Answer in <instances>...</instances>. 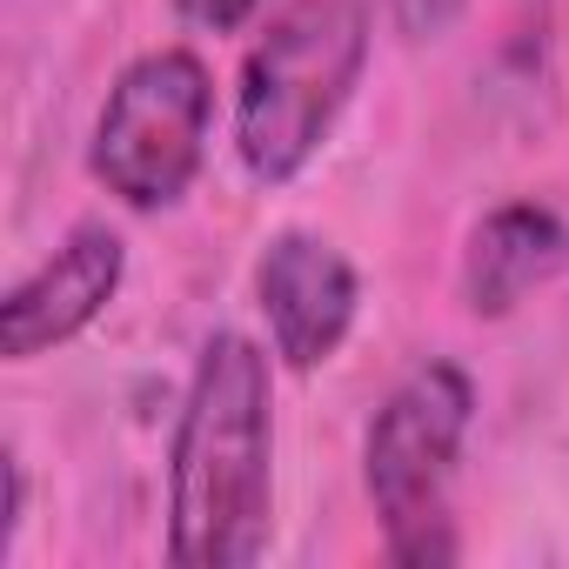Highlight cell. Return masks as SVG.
<instances>
[{
    "mask_svg": "<svg viewBox=\"0 0 569 569\" xmlns=\"http://www.w3.org/2000/svg\"><path fill=\"white\" fill-rule=\"evenodd\" d=\"M569 268V221L549 201H502L462 241V302L482 322L516 316L536 289Z\"/></svg>",
    "mask_w": 569,
    "mask_h": 569,
    "instance_id": "7",
    "label": "cell"
},
{
    "mask_svg": "<svg viewBox=\"0 0 569 569\" xmlns=\"http://www.w3.org/2000/svg\"><path fill=\"white\" fill-rule=\"evenodd\" d=\"M382 8H389V28L422 48V41H442V34L462 21L469 0H382Z\"/></svg>",
    "mask_w": 569,
    "mask_h": 569,
    "instance_id": "8",
    "label": "cell"
},
{
    "mask_svg": "<svg viewBox=\"0 0 569 569\" xmlns=\"http://www.w3.org/2000/svg\"><path fill=\"white\" fill-rule=\"evenodd\" d=\"M121 274H128V241L108 221H74L61 248L34 274H21L8 302H0V356L41 362L68 349L74 336H88L121 296Z\"/></svg>",
    "mask_w": 569,
    "mask_h": 569,
    "instance_id": "6",
    "label": "cell"
},
{
    "mask_svg": "<svg viewBox=\"0 0 569 569\" xmlns=\"http://www.w3.org/2000/svg\"><path fill=\"white\" fill-rule=\"evenodd\" d=\"M254 8L261 0H174V14L188 28H201V34H234V28L254 21Z\"/></svg>",
    "mask_w": 569,
    "mask_h": 569,
    "instance_id": "9",
    "label": "cell"
},
{
    "mask_svg": "<svg viewBox=\"0 0 569 569\" xmlns=\"http://www.w3.org/2000/svg\"><path fill=\"white\" fill-rule=\"evenodd\" d=\"M0 476H8V522H0V556H14L21 522H28V469H21V456H14V449L0 456Z\"/></svg>",
    "mask_w": 569,
    "mask_h": 569,
    "instance_id": "10",
    "label": "cell"
},
{
    "mask_svg": "<svg viewBox=\"0 0 569 569\" xmlns=\"http://www.w3.org/2000/svg\"><path fill=\"white\" fill-rule=\"evenodd\" d=\"M254 309L268 322L274 362L296 376H316L322 362L342 356V342L362 316V274L336 241H322L309 228H281V234H268V248L254 261Z\"/></svg>",
    "mask_w": 569,
    "mask_h": 569,
    "instance_id": "5",
    "label": "cell"
},
{
    "mask_svg": "<svg viewBox=\"0 0 569 569\" xmlns=\"http://www.w3.org/2000/svg\"><path fill=\"white\" fill-rule=\"evenodd\" d=\"M274 522V369L241 329H214L194 356L168 442V562L248 569Z\"/></svg>",
    "mask_w": 569,
    "mask_h": 569,
    "instance_id": "1",
    "label": "cell"
},
{
    "mask_svg": "<svg viewBox=\"0 0 569 569\" xmlns=\"http://www.w3.org/2000/svg\"><path fill=\"white\" fill-rule=\"evenodd\" d=\"M369 68V8L362 0H289L241 54L234 81V154L254 188H289Z\"/></svg>",
    "mask_w": 569,
    "mask_h": 569,
    "instance_id": "2",
    "label": "cell"
},
{
    "mask_svg": "<svg viewBox=\"0 0 569 569\" xmlns=\"http://www.w3.org/2000/svg\"><path fill=\"white\" fill-rule=\"evenodd\" d=\"M208 128H214L208 61L194 48H148L108 88V101L94 114L88 168L121 208L161 214L194 188V174L208 161Z\"/></svg>",
    "mask_w": 569,
    "mask_h": 569,
    "instance_id": "4",
    "label": "cell"
},
{
    "mask_svg": "<svg viewBox=\"0 0 569 569\" xmlns=\"http://www.w3.org/2000/svg\"><path fill=\"white\" fill-rule=\"evenodd\" d=\"M476 422V382L462 362H416L382 409L369 416L362 436V489L376 502L382 522V549L402 569H436L456 562V516H449V489H456V462Z\"/></svg>",
    "mask_w": 569,
    "mask_h": 569,
    "instance_id": "3",
    "label": "cell"
}]
</instances>
